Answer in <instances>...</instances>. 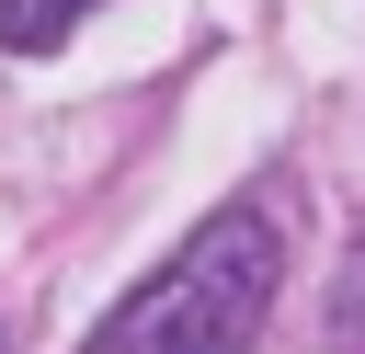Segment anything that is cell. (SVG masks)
Returning a JSON list of instances; mask_svg holds the SVG:
<instances>
[{"label":"cell","instance_id":"obj_1","mask_svg":"<svg viewBox=\"0 0 365 354\" xmlns=\"http://www.w3.org/2000/svg\"><path fill=\"white\" fill-rule=\"evenodd\" d=\"M274 285H285L274 206H217L160 274H137L103 308L80 354H251V331L274 320Z\"/></svg>","mask_w":365,"mask_h":354},{"label":"cell","instance_id":"obj_2","mask_svg":"<svg viewBox=\"0 0 365 354\" xmlns=\"http://www.w3.org/2000/svg\"><path fill=\"white\" fill-rule=\"evenodd\" d=\"M91 23V0H0V46L11 57H46V46H68Z\"/></svg>","mask_w":365,"mask_h":354},{"label":"cell","instance_id":"obj_3","mask_svg":"<svg viewBox=\"0 0 365 354\" xmlns=\"http://www.w3.org/2000/svg\"><path fill=\"white\" fill-rule=\"evenodd\" d=\"M331 354H365V251H354L342 285H331Z\"/></svg>","mask_w":365,"mask_h":354}]
</instances>
